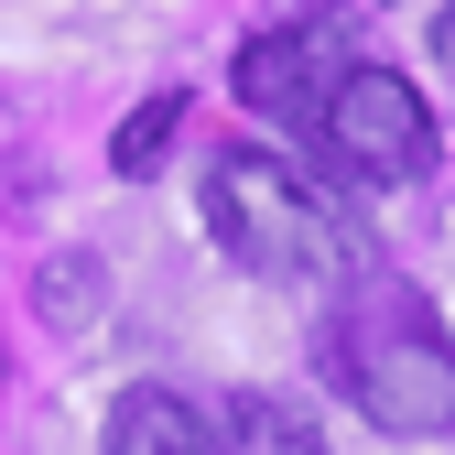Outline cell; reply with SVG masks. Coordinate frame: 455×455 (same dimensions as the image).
<instances>
[{"label":"cell","instance_id":"3957f363","mask_svg":"<svg viewBox=\"0 0 455 455\" xmlns=\"http://www.w3.org/2000/svg\"><path fill=\"white\" fill-rule=\"evenodd\" d=\"M315 141H325L336 174L369 185V196L434 174V108H423L412 76H390V66H347L336 76V98L315 108Z\"/></svg>","mask_w":455,"mask_h":455},{"label":"cell","instance_id":"277c9868","mask_svg":"<svg viewBox=\"0 0 455 455\" xmlns=\"http://www.w3.org/2000/svg\"><path fill=\"white\" fill-rule=\"evenodd\" d=\"M347 66H358V22L347 12H293V22H271V33L239 44V108H260V120H315Z\"/></svg>","mask_w":455,"mask_h":455},{"label":"cell","instance_id":"5b68a950","mask_svg":"<svg viewBox=\"0 0 455 455\" xmlns=\"http://www.w3.org/2000/svg\"><path fill=\"white\" fill-rule=\"evenodd\" d=\"M108 455H217V423L163 379H131L108 402Z\"/></svg>","mask_w":455,"mask_h":455},{"label":"cell","instance_id":"6da1fadb","mask_svg":"<svg viewBox=\"0 0 455 455\" xmlns=\"http://www.w3.org/2000/svg\"><path fill=\"white\" fill-rule=\"evenodd\" d=\"M325 369L379 434H455V336L434 325L412 282L369 271L325 325Z\"/></svg>","mask_w":455,"mask_h":455},{"label":"cell","instance_id":"8992f818","mask_svg":"<svg viewBox=\"0 0 455 455\" xmlns=\"http://www.w3.org/2000/svg\"><path fill=\"white\" fill-rule=\"evenodd\" d=\"M217 455H325L315 412L282 402V390H239V402L217 412Z\"/></svg>","mask_w":455,"mask_h":455},{"label":"cell","instance_id":"7a4b0ae2","mask_svg":"<svg viewBox=\"0 0 455 455\" xmlns=\"http://www.w3.org/2000/svg\"><path fill=\"white\" fill-rule=\"evenodd\" d=\"M206 228H217V250L239 271H260V282H325L336 271V217L315 206V185L293 163H271L250 141L206 163Z\"/></svg>","mask_w":455,"mask_h":455},{"label":"cell","instance_id":"ba28073f","mask_svg":"<svg viewBox=\"0 0 455 455\" xmlns=\"http://www.w3.org/2000/svg\"><path fill=\"white\" fill-rule=\"evenodd\" d=\"M98 293H108V282H98V260H87V250H66V260H44V282H33V304H44V325H87V315H98Z\"/></svg>","mask_w":455,"mask_h":455},{"label":"cell","instance_id":"52a82bcc","mask_svg":"<svg viewBox=\"0 0 455 455\" xmlns=\"http://www.w3.org/2000/svg\"><path fill=\"white\" fill-rule=\"evenodd\" d=\"M174 131H185V98H174V87H152L131 120L108 131V174H152V163L174 152Z\"/></svg>","mask_w":455,"mask_h":455},{"label":"cell","instance_id":"9c48e42d","mask_svg":"<svg viewBox=\"0 0 455 455\" xmlns=\"http://www.w3.org/2000/svg\"><path fill=\"white\" fill-rule=\"evenodd\" d=\"M434 66H444V76H455V12H444V22H434Z\"/></svg>","mask_w":455,"mask_h":455}]
</instances>
